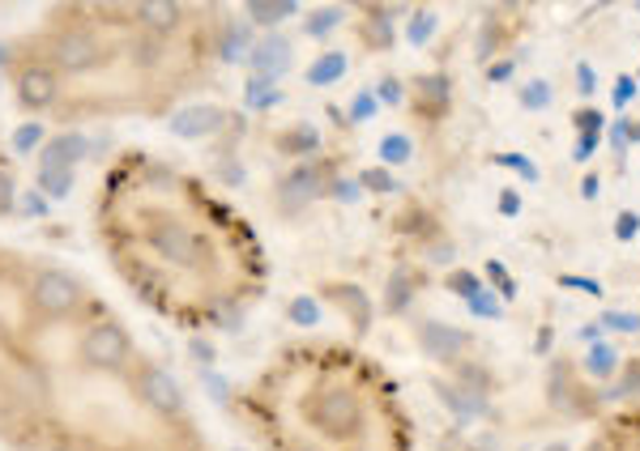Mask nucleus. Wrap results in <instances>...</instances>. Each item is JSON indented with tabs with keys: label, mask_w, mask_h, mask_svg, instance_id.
I'll list each match as a JSON object with an SVG mask.
<instances>
[{
	"label": "nucleus",
	"mask_w": 640,
	"mask_h": 451,
	"mask_svg": "<svg viewBox=\"0 0 640 451\" xmlns=\"http://www.w3.org/2000/svg\"><path fill=\"white\" fill-rule=\"evenodd\" d=\"M0 451H218L180 379L69 261L0 239Z\"/></svg>",
	"instance_id": "1"
},
{
	"label": "nucleus",
	"mask_w": 640,
	"mask_h": 451,
	"mask_svg": "<svg viewBox=\"0 0 640 451\" xmlns=\"http://www.w3.org/2000/svg\"><path fill=\"white\" fill-rule=\"evenodd\" d=\"M231 35L222 4H47L0 43V77L56 128L162 119L222 73Z\"/></svg>",
	"instance_id": "2"
},
{
	"label": "nucleus",
	"mask_w": 640,
	"mask_h": 451,
	"mask_svg": "<svg viewBox=\"0 0 640 451\" xmlns=\"http://www.w3.org/2000/svg\"><path fill=\"white\" fill-rule=\"evenodd\" d=\"M90 226L112 277L180 333H222L270 290V256L252 222L162 153H116L94 184Z\"/></svg>",
	"instance_id": "3"
},
{
	"label": "nucleus",
	"mask_w": 640,
	"mask_h": 451,
	"mask_svg": "<svg viewBox=\"0 0 640 451\" xmlns=\"http://www.w3.org/2000/svg\"><path fill=\"white\" fill-rule=\"evenodd\" d=\"M236 421L261 451H405L380 367L342 345L278 349L236 388Z\"/></svg>",
	"instance_id": "4"
},
{
	"label": "nucleus",
	"mask_w": 640,
	"mask_h": 451,
	"mask_svg": "<svg viewBox=\"0 0 640 451\" xmlns=\"http://www.w3.org/2000/svg\"><path fill=\"white\" fill-rule=\"evenodd\" d=\"M547 405H556L563 414H572V405H576V383H572V367L568 362H556L547 371Z\"/></svg>",
	"instance_id": "5"
},
{
	"label": "nucleus",
	"mask_w": 640,
	"mask_h": 451,
	"mask_svg": "<svg viewBox=\"0 0 640 451\" xmlns=\"http://www.w3.org/2000/svg\"><path fill=\"white\" fill-rule=\"evenodd\" d=\"M13 205H18V162H13V153L0 137V218H9Z\"/></svg>",
	"instance_id": "6"
},
{
	"label": "nucleus",
	"mask_w": 640,
	"mask_h": 451,
	"mask_svg": "<svg viewBox=\"0 0 640 451\" xmlns=\"http://www.w3.org/2000/svg\"><path fill=\"white\" fill-rule=\"evenodd\" d=\"M581 371H585L590 379H610L615 371H619V349H615V345H606V340L590 345V354H585Z\"/></svg>",
	"instance_id": "7"
},
{
	"label": "nucleus",
	"mask_w": 640,
	"mask_h": 451,
	"mask_svg": "<svg viewBox=\"0 0 640 451\" xmlns=\"http://www.w3.org/2000/svg\"><path fill=\"white\" fill-rule=\"evenodd\" d=\"M551 103H556V90H551V81H542V77L529 81V85L521 90V107H525V112H547Z\"/></svg>",
	"instance_id": "8"
},
{
	"label": "nucleus",
	"mask_w": 640,
	"mask_h": 451,
	"mask_svg": "<svg viewBox=\"0 0 640 451\" xmlns=\"http://www.w3.org/2000/svg\"><path fill=\"white\" fill-rule=\"evenodd\" d=\"M602 333H624V337H637L640 333V315L637 311H602Z\"/></svg>",
	"instance_id": "9"
},
{
	"label": "nucleus",
	"mask_w": 640,
	"mask_h": 451,
	"mask_svg": "<svg viewBox=\"0 0 640 451\" xmlns=\"http://www.w3.org/2000/svg\"><path fill=\"white\" fill-rule=\"evenodd\" d=\"M572 124H576L581 137H602V132H606V115H602L598 107H576Z\"/></svg>",
	"instance_id": "10"
},
{
	"label": "nucleus",
	"mask_w": 640,
	"mask_h": 451,
	"mask_svg": "<svg viewBox=\"0 0 640 451\" xmlns=\"http://www.w3.org/2000/svg\"><path fill=\"white\" fill-rule=\"evenodd\" d=\"M628 128H632V119H628V115H619V119H615V124L606 128V141H610V153H615L619 162H624V158H628V150H632V146H628Z\"/></svg>",
	"instance_id": "11"
},
{
	"label": "nucleus",
	"mask_w": 640,
	"mask_h": 451,
	"mask_svg": "<svg viewBox=\"0 0 640 451\" xmlns=\"http://www.w3.org/2000/svg\"><path fill=\"white\" fill-rule=\"evenodd\" d=\"M637 90H640L637 77H628V73L615 77V85H610V99H615V107H619V112H624V107H632V103H637Z\"/></svg>",
	"instance_id": "12"
},
{
	"label": "nucleus",
	"mask_w": 640,
	"mask_h": 451,
	"mask_svg": "<svg viewBox=\"0 0 640 451\" xmlns=\"http://www.w3.org/2000/svg\"><path fill=\"white\" fill-rule=\"evenodd\" d=\"M500 162H504V166H513L525 184H538V166H534V158H525V153H504Z\"/></svg>",
	"instance_id": "13"
},
{
	"label": "nucleus",
	"mask_w": 640,
	"mask_h": 451,
	"mask_svg": "<svg viewBox=\"0 0 640 451\" xmlns=\"http://www.w3.org/2000/svg\"><path fill=\"white\" fill-rule=\"evenodd\" d=\"M572 77H576V94H581V99H594V94H598V73H594V65L581 60Z\"/></svg>",
	"instance_id": "14"
},
{
	"label": "nucleus",
	"mask_w": 640,
	"mask_h": 451,
	"mask_svg": "<svg viewBox=\"0 0 640 451\" xmlns=\"http://www.w3.org/2000/svg\"><path fill=\"white\" fill-rule=\"evenodd\" d=\"M637 234H640V213L624 209V213L615 218V239H624V243H628V239H637Z\"/></svg>",
	"instance_id": "15"
},
{
	"label": "nucleus",
	"mask_w": 640,
	"mask_h": 451,
	"mask_svg": "<svg viewBox=\"0 0 640 451\" xmlns=\"http://www.w3.org/2000/svg\"><path fill=\"white\" fill-rule=\"evenodd\" d=\"M598 141L602 137H576V146H572V162L581 166V162H590L594 153H598Z\"/></svg>",
	"instance_id": "16"
},
{
	"label": "nucleus",
	"mask_w": 640,
	"mask_h": 451,
	"mask_svg": "<svg viewBox=\"0 0 640 451\" xmlns=\"http://www.w3.org/2000/svg\"><path fill=\"white\" fill-rule=\"evenodd\" d=\"M470 307H475L479 315H487V320H500V315H504V307L491 299V294H475V299H470Z\"/></svg>",
	"instance_id": "17"
},
{
	"label": "nucleus",
	"mask_w": 640,
	"mask_h": 451,
	"mask_svg": "<svg viewBox=\"0 0 640 451\" xmlns=\"http://www.w3.org/2000/svg\"><path fill=\"white\" fill-rule=\"evenodd\" d=\"M487 273H491V277L500 281V290H504V299H517V286H513V281L504 277V264H500V261H491V264H487Z\"/></svg>",
	"instance_id": "18"
},
{
	"label": "nucleus",
	"mask_w": 640,
	"mask_h": 451,
	"mask_svg": "<svg viewBox=\"0 0 640 451\" xmlns=\"http://www.w3.org/2000/svg\"><path fill=\"white\" fill-rule=\"evenodd\" d=\"M563 286H572V290H585V294H602L598 281H590V277H563Z\"/></svg>",
	"instance_id": "19"
},
{
	"label": "nucleus",
	"mask_w": 640,
	"mask_h": 451,
	"mask_svg": "<svg viewBox=\"0 0 640 451\" xmlns=\"http://www.w3.org/2000/svg\"><path fill=\"white\" fill-rule=\"evenodd\" d=\"M576 337L585 340V345H598V340H602V324H598V320H594V324H581V333H576Z\"/></svg>",
	"instance_id": "20"
},
{
	"label": "nucleus",
	"mask_w": 640,
	"mask_h": 451,
	"mask_svg": "<svg viewBox=\"0 0 640 451\" xmlns=\"http://www.w3.org/2000/svg\"><path fill=\"white\" fill-rule=\"evenodd\" d=\"M500 209H504V213H521V196H517V192H504V196H500Z\"/></svg>",
	"instance_id": "21"
},
{
	"label": "nucleus",
	"mask_w": 640,
	"mask_h": 451,
	"mask_svg": "<svg viewBox=\"0 0 640 451\" xmlns=\"http://www.w3.org/2000/svg\"><path fill=\"white\" fill-rule=\"evenodd\" d=\"M513 69H517L513 60H500V65L491 69V81H508V77H513Z\"/></svg>",
	"instance_id": "22"
},
{
	"label": "nucleus",
	"mask_w": 640,
	"mask_h": 451,
	"mask_svg": "<svg viewBox=\"0 0 640 451\" xmlns=\"http://www.w3.org/2000/svg\"><path fill=\"white\" fill-rule=\"evenodd\" d=\"M581 192H585V200H598V175H585Z\"/></svg>",
	"instance_id": "23"
},
{
	"label": "nucleus",
	"mask_w": 640,
	"mask_h": 451,
	"mask_svg": "<svg viewBox=\"0 0 640 451\" xmlns=\"http://www.w3.org/2000/svg\"><path fill=\"white\" fill-rule=\"evenodd\" d=\"M628 146H640V119H632V128H628Z\"/></svg>",
	"instance_id": "24"
},
{
	"label": "nucleus",
	"mask_w": 640,
	"mask_h": 451,
	"mask_svg": "<svg viewBox=\"0 0 640 451\" xmlns=\"http://www.w3.org/2000/svg\"><path fill=\"white\" fill-rule=\"evenodd\" d=\"M585 451H619V448H615V443H606V439H594V443H590Z\"/></svg>",
	"instance_id": "25"
},
{
	"label": "nucleus",
	"mask_w": 640,
	"mask_h": 451,
	"mask_svg": "<svg viewBox=\"0 0 640 451\" xmlns=\"http://www.w3.org/2000/svg\"><path fill=\"white\" fill-rule=\"evenodd\" d=\"M547 451H568V448H563V443H556V448H547Z\"/></svg>",
	"instance_id": "26"
},
{
	"label": "nucleus",
	"mask_w": 640,
	"mask_h": 451,
	"mask_svg": "<svg viewBox=\"0 0 640 451\" xmlns=\"http://www.w3.org/2000/svg\"><path fill=\"white\" fill-rule=\"evenodd\" d=\"M637 13H640V4H637Z\"/></svg>",
	"instance_id": "27"
},
{
	"label": "nucleus",
	"mask_w": 640,
	"mask_h": 451,
	"mask_svg": "<svg viewBox=\"0 0 640 451\" xmlns=\"http://www.w3.org/2000/svg\"><path fill=\"white\" fill-rule=\"evenodd\" d=\"M637 81H640V77H637Z\"/></svg>",
	"instance_id": "28"
}]
</instances>
